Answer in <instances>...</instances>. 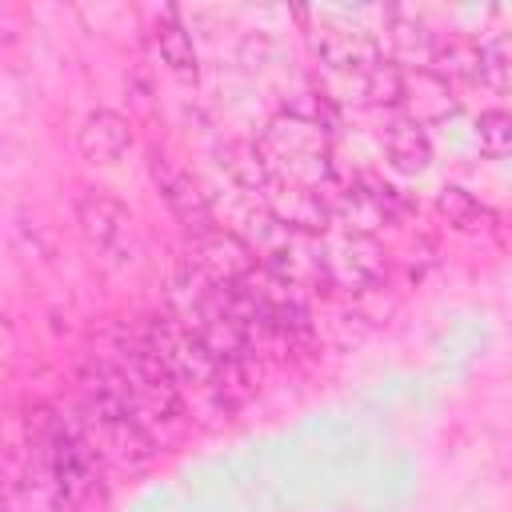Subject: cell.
Returning <instances> with one entry per match:
<instances>
[{
  "mask_svg": "<svg viewBox=\"0 0 512 512\" xmlns=\"http://www.w3.org/2000/svg\"><path fill=\"white\" fill-rule=\"evenodd\" d=\"M260 148L284 180L312 188L320 196L332 184V136L320 116L300 112V108L276 112L260 136Z\"/></svg>",
  "mask_w": 512,
  "mask_h": 512,
  "instance_id": "277c9868",
  "label": "cell"
},
{
  "mask_svg": "<svg viewBox=\"0 0 512 512\" xmlns=\"http://www.w3.org/2000/svg\"><path fill=\"white\" fill-rule=\"evenodd\" d=\"M380 148L388 156V164L404 176H416L432 164V144L424 136L420 124H412L408 116H392L384 128H380Z\"/></svg>",
  "mask_w": 512,
  "mask_h": 512,
  "instance_id": "9a60e30c",
  "label": "cell"
},
{
  "mask_svg": "<svg viewBox=\"0 0 512 512\" xmlns=\"http://www.w3.org/2000/svg\"><path fill=\"white\" fill-rule=\"evenodd\" d=\"M152 44H156V56L164 60V68L180 80H196L200 72V60H196V44H192V32L184 24V16L176 8H156L152 16Z\"/></svg>",
  "mask_w": 512,
  "mask_h": 512,
  "instance_id": "5bb4252c",
  "label": "cell"
},
{
  "mask_svg": "<svg viewBox=\"0 0 512 512\" xmlns=\"http://www.w3.org/2000/svg\"><path fill=\"white\" fill-rule=\"evenodd\" d=\"M116 376V384L124 388L132 412L140 416V424L152 432V440H168L184 428L188 420V404H184V392L176 384V376L164 368V360L156 356V348L148 344V336L140 328L132 332H120L112 340L108 352H100Z\"/></svg>",
  "mask_w": 512,
  "mask_h": 512,
  "instance_id": "6da1fadb",
  "label": "cell"
},
{
  "mask_svg": "<svg viewBox=\"0 0 512 512\" xmlns=\"http://www.w3.org/2000/svg\"><path fill=\"white\" fill-rule=\"evenodd\" d=\"M320 272L348 292H364L376 288L388 276V256L372 236L360 232H344L340 240H332L328 248H320Z\"/></svg>",
  "mask_w": 512,
  "mask_h": 512,
  "instance_id": "9c48e42d",
  "label": "cell"
},
{
  "mask_svg": "<svg viewBox=\"0 0 512 512\" xmlns=\"http://www.w3.org/2000/svg\"><path fill=\"white\" fill-rule=\"evenodd\" d=\"M140 332L148 336V344L156 348V356L164 360V368L176 376L180 392H196V396H212V400H228L232 384H240V368L224 364L176 312L168 316H148L140 324Z\"/></svg>",
  "mask_w": 512,
  "mask_h": 512,
  "instance_id": "5b68a950",
  "label": "cell"
},
{
  "mask_svg": "<svg viewBox=\"0 0 512 512\" xmlns=\"http://www.w3.org/2000/svg\"><path fill=\"white\" fill-rule=\"evenodd\" d=\"M308 48H312V56H316L328 72H336V76H344V80L384 60V56H380V44H376L364 28H352V24H340V20H328V16H320V20L308 28Z\"/></svg>",
  "mask_w": 512,
  "mask_h": 512,
  "instance_id": "30bf717a",
  "label": "cell"
},
{
  "mask_svg": "<svg viewBox=\"0 0 512 512\" xmlns=\"http://www.w3.org/2000/svg\"><path fill=\"white\" fill-rule=\"evenodd\" d=\"M36 436H40V456L48 464V476L64 500V508H84L88 500L100 496L104 484V452L80 424V416L64 420L52 412L36 416Z\"/></svg>",
  "mask_w": 512,
  "mask_h": 512,
  "instance_id": "3957f363",
  "label": "cell"
},
{
  "mask_svg": "<svg viewBox=\"0 0 512 512\" xmlns=\"http://www.w3.org/2000/svg\"><path fill=\"white\" fill-rule=\"evenodd\" d=\"M400 92H404V68L392 60H380L344 80V100L360 108H400Z\"/></svg>",
  "mask_w": 512,
  "mask_h": 512,
  "instance_id": "2e32d148",
  "label": "cell"
},
{
  "mask_svg": "<svg viewBox=\"0 0 512 512\" xmlns=\"http://www.w3.org/2000/svg\"><path fill=\"white\" fill-rule=\"evenodd\" d=\"M392 40L408 60H424V68L432 64V48H436V32L416 20V16H392Z\"/></svg>",
  "mask_w": 512,
  "mask_h": 512,
  "instance_id": "ffe728a7",
  "label": "cell"
},
{
  "mask_svg": "<svg viewBox=\"0 0 512 512\" xmlns=\"http://www.w3.org/2000/svg\"><path fill=\"white\" fill-rule=\"evenodd\" d=\"M436 212H440L456 232H484V228L496 224V216H492L472 192H464V188H456V184H448V188L436 196Z\"/></svg>",
  "mask_w": 512,
  "mask_h": 512,
  "instance_id": "ac0fdd59",
  "label": "cell"
},
{
  "mask_svg": "<svg viewBox=\"0 0 512 512\" xmlns=\"http://www.w3.org/2000/svg\"><path fill=\"white\" fill-rule=\"evenodd\" d=\"M80 424L88 428V436L96 440L104 460L120 464V468H140L160 448L152 440V432L140 424V416L132 412L128 396L116 384L104 356H92L80 368Z\"/></svg>",
  "mask_w": 512,
  "mask_h": 512,
  "instance_id": "7a4b0ae2",
  "label": "cell"
},
{
  "mask_svg": "<svg viewBox=\"0 0 512 512\" xmlns=\"http://www.w3.org/2000/svg\"><path fill=\"white\" fill-rule=\"evenodd\" d=\"M332 212L344 220L348 232L368 236L376 224H392L408 212V204L388 188V184H356L332 200Z\"/></svg>",
  "mask_w": 512,
  "mask_h": 512,
  "instance_id": "7c38bea8",
  "label": "cell"
},
{
  "mask_svg": "<svg viewBox=\"0 0 512 512\" xmlns=\"http://www.w3.org/2000/svg\"><path fill=\"white\" fill-rule=\"evenodd\" d=\"M184 264H188L196 276H204L208 284H224V288L244 284V280H252V276L260 272L256 248H252L248 240H240L236 232H228V228H208V232L188 236V256H184Z\"/></svg>",
  "mask_w": 512,
  "mask_h": 512,
  "instance_id": "52a82bcc",
  "label": "cell"
},
{
  "mask_svg": "<svg viewBox=\"0 0 512 512\" xmlns=\"http://www.w3.org/2000/svg\"><path fill=\"white\" fill-rule=\"evenodd\" d=\"M432 64L444 80H468V84H480V44H472L468 36L460 32H448V36H436V48H432Z\"/></svg>",
  "mask_w": 512,
  "mask_h": 512,
  "instance_id": "e0dca14e",
  "label": "cell"
},
{
  "mask_svg": "<svg viewBox=\"0 0 512 512\" xmlns=\"http://www.w3.org/2000/svg\"><path fill=\"white\" fill-rule=\"evenodd\" d=\"M476 144L484 156H512V112H484L476 120Z\"/></svg>",
  "mask_w": 512,
  "mask_h": 512,
  "instance_id": "44dd1931",
  "label": "cell"
},
{
  "mask_svg": "<svg viewBox=\"0 0 512 512\" xmlns=\"http://www.w3.org/2000/svg\"><path fill=\"white\" fill-rule=\"evenodd\" d=\"M480 84H488L492 92H512V32L480 48Z\"/></svg>",
  "mask_w": 512,
  "mask_h": 512,
  "instance_id": "d6986e66",
  "label": "cell"
},
{
  "mask_svg": "<svg viewBox=\"0 0 512 512\" xmlns=\"http://www.w3.org/2000/svg\"><path fill=\"white\" fill-rule=\"evenodd\" d=\"M76 148L88 164H116L132 148V124L112 108H96L76 128Z\"/></svg>",
  "mask_w": 512,
  "mask_h": 512,
  "instance_id": "4fadbf2b",
  "label": "cell"
},
{
  "mask_svg": "<svg viewBox=\"0 0 512 512\" xmlns=\"http://www.w3.org/2000/svg\"><path fill=\"white\" fill-rule=\"evenodd\" d=\"M76 228L84 244L96 252V260L108 268L128 272L144 260V236L136 216L128 212V204H120L104 188H84L76 196Z\"/></svg>",
  "mask_w": 512,
  "mask_h": 512,
  "instance_id": "8992f818",
  "label": "cell"
},
{
  "mask_svg": "<svg viewBox=\"0 0 512 512\" xmlns=\"http://www.w3.org/2000/svg\"><path fill=\"white\" fill-rule=\"evenodd\" d=\"M148 176H152L156 192L164 196V204L172 208V216L184 224V232H188V236L216 228L204 184H200V180L192 176V168H184L172 152L152 148V152H148Z\"/></svg>",
  "mask_w": 512,
  "mask_h": 512,
  "instance_id": "ba28073f",
  "label": "cell"
},
{
  "mask_svg": "<svg viewBox=\"0 0 512 512\" xmlns=\"http://www.w3.org/2000/svg\"><path fill=\"white\" fill-rule=\"evenodd\" d=\"M400 108L412 124H440L448 116L460 112V100L452 92V84L436 72V68H424V64H408L404 68V92H400Z\"/></svg>",
  "mask_w": 512,
  "mask_h": 512,
  "instance_id": "8fae6325",
  "label": "cell"
}]
</instances>
